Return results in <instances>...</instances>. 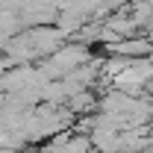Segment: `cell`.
I'll return each instance as SVG.
<instances>
[{
    "label": "cell",
    "mask_w": 153,
    "mask_h": 153,
    "mask_svg": "<svg viewBox=\"0 0 153 153\" xmlns=\"http://www.w3.org/2000/svg\"><path fill=\"white\" fill-rule=\"evenodd\" d=\"M147 138H150V141H153V115H150V118H147Z\"/></svg>",
    "instance_id": "cell-1"
}]
</instances>
